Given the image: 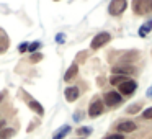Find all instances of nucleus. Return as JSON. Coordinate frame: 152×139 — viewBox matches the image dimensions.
<instances>
[{
	"label": "nucleus",
	"instance_id": "b1692460",
	"mask_svg": "<svg viewBox=\"0 0 152 139\" xmlns=\"http://www.w3.org/2000/svg\"><path fill=\"white\" fill-rule=\"evenodd\" d=\"M4 126H5V121H0V129L4 128Z\"/></svg>",
	"mask_w": 152,
	"mask_h": 139
},
{
	"label": "nucleus",
	"instance_id": "f8f14e48",
	"mask_svg": "<svg viewBox=\"0 0 152 139\" xmlns=\"http://www.w3.org/2000/svg\"><path fill=\"white\" fill-rule=\"evenodd\" d=\"M7 48H8V36L0 30V53L7 51Z\"/></svg>",
	"mask_w": 152,
	"mask_h": 139
},
{
	"label": "nucleus",
	"instance_id": "ddd939ff",
	"mask_svg": "<svg viewBox=\"0 0 152 139\" xmlns=\"http://www.w3.org/2000/svg\"><path fill=\"white\" fill-rule=\"evenodd\" d=\"M15 136V129H12V128H2L0 129V139H10V138H13Z\"/></svg>",
	"mask_w": 152,
	"mask_h": 139
},
{
	"label": "nucleus",
	"instance_id": "4468645a",
	"mask_svg": "<svg viewBox=\"0 0 152 139\" xmlns=\"http://www.w3.org/2000/svg\"><path fill=\"white\" fill-rule=\"evenodd\" d=\"M126 79H128L126 75H116V74H115V75L111 77V83H113V85H119V83L124 82Z\"/></svg>",
	"mask_w": 152,
	"mask_h": 139
},
{
	"label": "nucleus",
	"instance_id": "39448f33",
	"mask_svg": "<svg viewBox=\"0 0 152 139\" xmlns=\"http://www.w3.org/2000/svg\"><path fill=\"white\" fill-rule=\"evenodd\" d=\"M121 100H123V97L119 95L118 92H108L105 95V103L108 106H115V105H119L121 103Z\"/></svg>",
	"mask_w": 152,
	"mask_h": 139
},
{
	"label": "nucleus",
	"instance_id": "20e7f679",
	"mask_svg": "<svg viewBox=\"0 0 152 139\" xmlns=\"http://www.w3.org/2000/svg\"><path fill=\"white\" fill-rule=\"evenodd\" d=\"M103 113V102L102 100H93L92 105H90V110H88V115L90 118H96Z\"/></svg>",
	"mask_w": 152,
	"mask_h": 139
},
{
	"label": "nucleus",
	"instance_id": "412c9836",
	"mask_svg": "<svg viewBox=\"0 0 152 139\" xmlns=\"http://www.w3.org/2000/svg\"><path fill=\"white\" fill-rule=\"evenodd\" d=\"M26 49H28V43H23V44H20V48H18V51H20V53H25Z\"/></svg>",
	"mask_w": 152,
	"mask_h": 139
},
{
	"label": "nucleus",
	"instance_id": "9b49d317",
	"mask_svg": "<svg viewBox=\"0 0 152 139\" xmlns=\"http://www.w3.org/2000/svg\"><path fill=\"white\" fill-rule=\"evenodd\" d=\"M67 132H70V126H67V124H64L61 129H57L56 132H54V136H53V139H62L64 136L67 134Z\"/></svg>",
	"mask_w": 152,
	"mask_h": 139
},
{
	"label": "nucleus",
	"instance_id": "dca6fc26",
	"mask_svg": "<svg viewBox=\"0 0 152 139\" xmlns=\"http://www.w3.org/2000/svg\"><path fill=\"white\" fill-rule=\"evenodd\" d=\"M39 46H41V43H39V41H34L33 44H28V51H30V53H34V51H38V49H39Z\"/></svg>",
	"mask_w": 152,
	"mask_h": 139
},
{
	"label": "nucleus",
	"instance_id": "6e6552de",
	"mask_svg": "<svg viewBox=\"0 0 152 139\" xmlns=\"http://www.w3.org/2000/svg\"><path fill=\"white\" fill-rule=\"evenodd\" d=\"M134 12L136 13H145L147 12V5H145V0H134Z\"/></svg>",
	"mask_w": 152,
	"mask_h": 139
},
{
	"label": "nucleus",
	"instance_id": "0eeeda50",
	"mask_svg": "<svg viewBox=\"0 0 152 139\" xmlns=\"http://www.w3.org/2000/svg\"><path fill=\"white\" fill-rule=\"evenodd\" d=\"M136 129V124L132 121H124V123H119L118 124V131L119 132H131Z\"/></svg>",
	"mask_w": 152,
	"mask_h": 139
},
{
	"label": "nucleus",
	"instance_id": "a211bd4d",
	"mask_svg": "<svg viewBox=\"0 0 152 139\" xmlns=\"http://www.w3.org/2000/svg\"><path fill=\"white\" fill-rule=\"evenodd\" d=\"M142 118H144V119H151L152 118V106H151V108H147L144 113H142Z\"/></svg>",
	"mask_w": 152,
	"mask_h": 139
},
{
	"label": "nucleus",
	"instance_id": "1a4fd4ad",
	"mask_svg": "<svg viewBox=\"0 0 152 139\" xmlns=\"http://www.w3.org/2000/svg\"><path fill=\"white\" fill-rule=\"evenodd\" d=\"M77 70H79L77 64H72V66L67 69V72L64 74V80H66V82H69L70 79H74V77H75V74H77Z\"/></svg>",
	"mask_w": 152,
	"mask_h": 139
},
{
	"label": "nucleus",
	"instance_id": "423d86ee",
	"mask_svg": "<svg viewBox=\"0 0 152 139\" xmlns=\"http://www.w3.org/2000/svg\"><path fill=\"white\" fill-rule=\"evenodd\" d=\"M64 95H66L67 102H75V100L79 98L80 92H79V89H77V87H67L66 92H64Z\"/></svg>",
	"mask_w": 152,
	"mask_h": 139
},
{
	"label": "nucleus",
	"instance_id": "2eb2a0df",
	"mask_svg": "<svg viewBox=\"0 0 152 139\" xmlns=\"http://www.w3.org/2000/svg\"><path fill=\"white\" fill-rule=\"evenodd\" d=\"M151 28H152V21H147L144 26H141V30H139V34H141V36H145V34L151 31Z\"/></svg>",
	"mask_w": 152,
	"mask_h": 139
},
{
	"label": "nucleus",
	"instance_id": "aec40b11",
	"mask_svg": "<svg viewBox=\"0 0 152 139\" xmlns=\"http://www.w3.org/2000/svg\"><path fill=\"white\" fill-rule=\"evenodd\" d=\"M105 139H123V134H111V136H106Z\"/></svg>",
	"mask_w": 152,
	"mask_h": 139
},
{
	"label": "nucleus",
	"instance_id": "393cba45",
	"mask_svg": "<svg viewBox=\"0 0 152 139\" xmlns=\"http://www.w3.org/2000/svg\"><path fill=\"white\" fill-rule=\"evenodd\" d=\"M2 100H4V93H0V102H2Z\"/></svg>",
	"mask_w": 152,
	"mask_h": 139
},
{
	"label": "nucleus",
	"instance_id": "f257e3e1",
	"mask_svg": "<svg viewBox=\"0 0 152 139\" xmlns=\"http://www.w3.org/2000/svg\"><path fill=\"white\" fill-rule=\"evenodd\" d=\"M126 7H128L126 0H111L108 12H110V15H121L126 10Z\"/></svg>",
	"mask_w": 152,
	"mask_h": 139
},
{
	"label": "nucleus",
	"instance_id": "6ab92c4d",
	"mask_svg": "<svg viewBox=\"0 0 152 139\" xmlns=\"http://www.w3.org/2000/svg\"><path fill=\"white\" fill-rule=\"evenodd\" d=\"M77 132H79V134H90V132H92V128H80Z\"/></svg>",
	"mask_w": 152,
	"mask_h": 139
},
{
	"label": "nucleus",
	"instance_id": "4be33fe9",
	"mask_svg": "<svg viewBox=\"0 0 152 139\" xmlns=\"http://www.w3.org/2000/svg\"><path fill=\"white\" fill-rule=\"evenodd\" d=\"M56 41H57V43H64V34H57Z\"/></svg>",
	"mask_w": 152,
	"mask_h": 139
},
{
	"label": "nucleus",
	"instance_id": "9d476101",
	"mask_svg": "<svg viewBox=\"0 0 152 139\" xmlns=\"http://www.w3.org/2000/svg\"><path fill=\"white\" fill-rule=\"evenodd\" d=\"M30 108L33 110V111L36 113V115H39V116H43V115H44V108L41 106V103H39V102H36V100H31V102H30Z\"/></svg>",
	"mask_w": 152,
	"mask_h": 139
},
{
	"label": "nucleus",
	"instance_id": "f3484780",
	"mask_svg": "<svg viewBox=\"0 0 152 139\" xmlns=\"http://www.w3.org/2000/svg\"><path fill=\"white\" fill-rule=\"evenodd\" d=\"M30 59H31V62H39V61L43 59V54H41V53H34Z\"/></svg>",
	"mask_w": 152,
	"mask_h": 139
},
{
	"label": "nucleus",
	"instance_id": "a878e982",
	"mask_svg": "<svg viewBox=\"0 0 152 139\" xmlns=\"http://www.w3.org/2000/svg\"><path fill=\"white\" fill-rule=\"evenodd\" d=\"M151 8H152V0H151Z\"/></svg>",
	"mask_w": 152,
	"mask_h": 139
},
{
	"label": "nucleus",
	"instance_id": "f03ea898",
	"mask_svg": "<svg viewBox=\"0 0 152 139\" xmlns=\"http://www.w3.org/2000/svg\"><path fill=\"white\" fill-rule=\"evenodd\" d=\"M111 40V36H110V33H98L95 38L92 40V49H98V48L105 46L108 41Z\"/></svg>",
	"mask_w": 152,
	"mask_h": 139
},
{
	"label": "nucleus",
	"instance_id": "7ed1b4c3",
	"mask_svg": "<svg viewBox=\"0 0 152 139\" xmlns=\"http://www.w3.org/2000/svg\"><path fill=\"white\" fill-rule=\"evenodd\" d=\"M136 82L134 80H131V79H126L124 82H121L119 83V92L123 93V95H131L132 92L136 90Z\"/></svg>",
	"mask_w": 152,
	"mask_h": 139
},
{
	"label": "nucleus",
	"instance_id": "5701e85b",
	"mask_svg": "<svg viewBox=\"0 0 152 139\" xmlns=\"http://www.w3.org/2000/svg\"><path fill=\"white\" fill-rule=\"evenodd\" d=\"M147 97H151V98H152V87L147 90Z\"/></svg>",
	"mask_w": 152,
	"mask_h": 139
}]
</instances>
